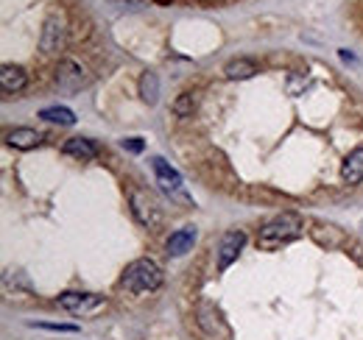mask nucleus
Segmentation results:
<instances>
[{"instance_id": "2", "label": "nucleus", "mask_w": 363, "mask_h": 340, "mask_svg": "<svg viewBox=\"0 0 363 340\" xmlns=\"http://www.w3.org/2000/svg\"><path fill=\"white\" fill-rule=\"evenodd\" d=\"M160 285H162V268L148 256L129 262L121 276V288L129 293H154Z\"/></svg>"}, {"instance_id": "9", "label": "nucleus", "mask_w": 363, "mask_h": 340, "mask_svg": "<svg viewBox=\"0 0 363 340\" xmlns=\"http://www.w3.org/2000/svg\"><path fill=\"white\" fill-rule=\"evenodd\" d=\"M151 168H154V173H157V184H160L165 193H179V190H182V176L171 168V165H168L162 157H154V159H151Z\"/></svg>"}, {"instance_id": "6", "label": "nucleus", "mask_w": 363, "mask_h": 340, "mask_svg": "<svg viewBox=\"0 0 363 340\" xmlns=\"http://www.w3.org/2000/svg\"><path fill=\"white\" fill-rule=\"evenodd\" d=\"M196 321H199V327H201L210 338H227L229 335L227 324L221 321V315L216 312V307L207 304V301H201V304L196 307Z\"/></svg>"}, {"instance_id": "11", "label": "nucleus", "mask_w": 363, "mask_h": 340, "mask_svg": "<svg viewBox=\"0 0 363 340\" xmlns=\"http://www.w3.org/2000/svg\"><path fill=\"white\" fill-rule=\"evenodd\" d=\"M28 84V76L20 64H3L0 67V86L3 92H23Z\"/></svg>"}, {"instance_id": "12", "label": "nucleus", "mask_w": 363, "mask_h": 340, "mask_svg": "<svg viewBox=\"0 0 363 340\" xmlns=\"http://www.w3.org/2000/svg\"><path fill=\"white\" fill-rule=\"evenodd\" d=\"M6 142L11 148H17V151H31V148H37L43 142V134L34 131V128H11L6 134Z\"/></svg>"}, {"instance_id": "17", "label": "nucleus", "mask_w": 363, "mask_h": 340, "mask_svg": "<svg viewBox=\"0 0 363 340\" xmlns=\"http://www.w3.org/2000/svg\"><path fill=\"white\" fill-rule=\"evenodd\" d=\"M40 118L48 123H59V126H73L76 123V115L67 109V106H48L40 112Z\"/></svg>"}, {"instance_id": "18", "label": "nucleus", "mask_w": 363, "mask_h": 340, "mask_svg": "<svg viewBox=\"0 0 363 340\" xmlns=\"http://www.w3.org/2000/svg\"><path fill=\"white\" fill-rule=\"evenodd\" d=\"M140 98L145 103H157V98H160V79H157V73H143L140 76Z\"/></svg>"}, {"instance_id": "7", "label": "nucleus", "mask_w": 363, "mask_h": 340, "mask_svg": "<svg viewBox=\"0 0 363 340\" xmlns=\"http://www.w3.org/2000/svg\"><path fill=\"white\" fill-rule=\"evenodd\" d=\"M196 237H199L196 226H182V229H177V232L168 237V243H165L168 256H184L187 251H193Z\"/></svg>"}, {"instance_id": "14", "label": "nucleus", "mask_w": 363, "mask_h": 340, "mask_svg": "<svg viewBox=\"0 0 363 340\" xmlns=\"http://www.w3.org/2000/svg\"><path fill=\"white\" fill-rule=\"evenodd\" d=\"M341 178H344L347 184H361L363 181V148H355V151L344 159V165H341Z\"/></svg>"}, {"instance_id": "20", "label": "nucleus", "mask_w": 363, "mask_h": 340, "mask_svg": "<svg viewBox=\"0 0 363 340\" xmlns=\"http://www.w3.org/2000/svg\"><path fill=\"white\" fill-rule=\"evenodd\" d=\"M40 329H50V332H79V327L73 324H37Z\"/></svg>"}, {"instance_id": "13", "label": "nucleus", "mask_w": 363, "mask_h": 340, "mask_svg": "<svg viewBox=\"0 0 363 340\" xmlns=\"http://www.w3.org/2000/svg\"><path fill=\"white\" fill-rule=\"evenodd\" d=\"M62 151H65L67 157H73V159H82V162H90V159L98 157L95 142H92V140H84V137H73V140H67V142L62 145Z\"/></svg>"}, {"instance_id": "5", "label": "nucleus", "mask_w": 363, "mask_h": 340, "mask_svg": "<svg viewBox=\"0 0 363 340\" xmlns=\"http://www.w3.org/2000/svg\"><path fill=\"white\" fill-rule=\"evenodd\" d=\"M243 243H246V234H243L240 229H232V232H227V234L221 237V243H218V251H216V259H218V271H227L229 265L238 259L240 249H243Z\"/></svg>"}, {"instance_id": "1", "label": "nucleus", "mask_w": 363, "mask_h": 340, "mask_svg": "<svg viewBox=\"0 0 363 340\" xmlns=\"http://www.w3.org/2000/svg\"><path fill=\"white\" fill-rule=\"evenodd\" d=\"M302 232H305V223H302L299 215H294V212L277 215L269 223H263V229H260V234H257V249H263V251L282 249V246L294 243Z\"/></svg>"}, {"instance_id": "8", "label": "nucleus", "mask_w": 363, "mask_h": 340, "mask_svg": "<svg viewBox=\"0 0 363 340\" xmlns=\"http://www.w3.org/2000/svg\"><path fill=\"white\" fill-rule=\"evenodd\" d=\"M132 210H135L137 220H140L143 226H148V229H154V226L160 223V210H157V204H154L145 193H140V190L132 193Z\"/></svg>"}, {"instance_id": "10", "label": "nucleus", "mask_w": 363, "mask_h": 340, "mask_svg": "<svg viewBox=\"0 0 363 340\" xmlns=\"http://www.w3.org/2000/svg\"><path fill=\"white\" fill-rule=\"evenodd\" d=\"M40 47L45 53H56V50L65 47V26L56 17L45 20V28H43V37H40Z\"/></svg>"}, {"instance_id": "15", "label": "nucleus", "mask_w": 363, "mask_h": 340, "mask_svg": "<svg viewBox=\"0 0 363 340\" xmlns=\"http://www.w3.org/2000/svg\"><path fill=\"white\" fill-rule=\"evenodd\" d=\"M255 73H260L257 64H255L252 59H243V56L227 62V67H224V76H227L229 81H246V79H252Z\"/></svg>"}, {"instance_id": "4", "label": "nucleus", "mask_w": 363, "mask_h": 340, "mask_svg": "<svg viewBox=\"0 0 363 340\" xmlns=\"http://www.w3.org/2000/svg\"><path fill=\"white\" fill-rule=\"evenodd\" d=\"M56 84L65 92H76V89L87 84V73L76 59H62L59 67H56Z\"/></svg>"}, {"instance_id": "3", "label": "nucleus", "mask_w": 363, "mask_h": 340, "mask_svg": "<svg viewBox=\"0 0 363 340\" xmlns=\"http://www.w3.org/2000/svg\"><path fill=\"white\" fill-rule=\"evenodd\" d=\"M56 304L62 310H67L70 315H95V312H101L106 307V298L98 296V293H76V290H70V293H62L56 298Z\"/></svg>"}, {"instance_id": "19", "label": "nucleus", "mask_w": 363, "mask_h": 340, "mask_svg": "<svg viewBox=\"0 0 363 340\" xmlns=\"http://www.w3.org/2000/svg\"><path fill=\"white\" fill-rule=\"evenodd\" d=\"M121 148L129 151V154H140V151L145 148V142H143L140 137H129V140H121Z\"/></svg>"}, {"instance_id": "16", "label": "nucleus", "mask_w": 363, "mask_h": 340, "mask_svg": "<svg viewBox=\"0 0 363 340\" xmlns=\"http://www.w3.org/2000/svg\"><path fill=\"white\" fill-rule=\"evenodd\" d=\"M196 106H199L196 92H182V95H177V101L171 103V112H174L177 118H182V120H187V118H193Z\"/></svg>"}]
</instances>
